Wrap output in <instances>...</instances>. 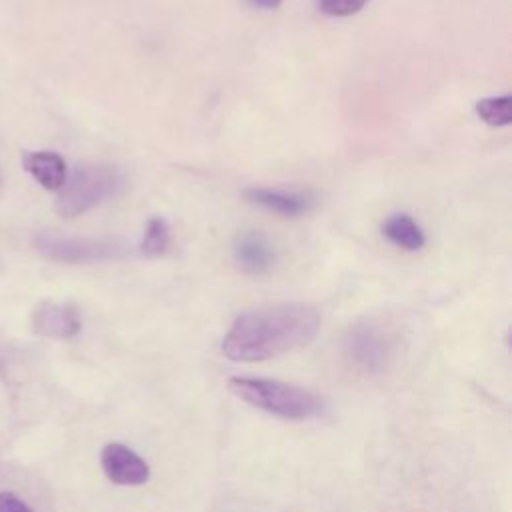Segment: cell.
I'll list each match as a JSON object with an SVG mask.
<instances>
[{"label":"cell","mask_w":512,"mask_h":512,"mask_svg":"<svg viewBox=\"0 0 512 512\" xmlns=\"http://www.w3.org/2000/svg\"><path fill=\"white\" fill-rule=\"evenodd\" d=\"M320 328L310 304L282 302L242 312L222 340V354L234 362H262L306 346Z\"/></svg>","instance_id":"cell-1"},{"label":"cell","mask_w":512,"mask_h":512,"mask_svg":"<svg viewBox=\"0 0 512 512\" xmlns=\"http://www.w3.org/2000/svg\"><path fill=\"white\" fill-rule=\"evenodd\" d=\"M228 390L244 404L286 420H308L326 410V402L320 394L280 380L230 376Z\"/></svg>","instance_id":"cell-2"},{"label":"cell","mask_w":512,"mask_h":512,"mask_svg":"<svg viewBox=\"0 0 512 512\" xmlns=\"http://www.w3.org/2000/svg\"><path fill=\"white\" fill-rule=\"evenodd\" d=\"M126 188V176L112 164H78L72 176H66L58 190L56 212L62 218H76L90 208L120 196Z\"/></svg>","instance_id":"cell-3"},{"label":"cell","mask_w":512,"mask_h":512,"mask_svg":"<svg viewBox=\"0 0 512 512\" xmlns=\"http://www.w3.org/2000/svg\"><path fill=\"white\" fill-rule=\"evenodd\" d=\"M392 352L390 334L376 322L364 320L354 326L344 336V356L348 362L362 372H378L384 368Z\"/></svg>","instance_id":"cell-4"},{"label":"cell","mask_w":512,"mask_h":512,"mask_svg":"<svg viewBox=\"0 0 512 512\" xmlns=\"http://www.w3.org/2000/svg\"><path fill=\"white\" fill-rule=\"evenodd\" d=\"M38 250L50 260L82 264V262H98L120 256L122 248L110 240H94V238H62L54 234H42L36 238Z\"/></svg>","instance_id":"cell-5"},{"label":"cell","mask_w":512,"mask_h":512,"mask_svg":"<svg viewBox=\"0 0 512 512\" xmlns=\"http://www.w3.org/2000/svg\"><path fill=\"white\" fill-rule=\"evenodd\" d=\"M100 464L106 478L120 486H140L150 478L146 460L120 442H110L102 448Z\"/></svg>","instance_id":"cell-6"},{"label":"cell","mask_w":512,"mask_h":512,"mask_svg":"<svg viewBox=\"0 0 512 512\" xmlns=\"http://www.w3.org/2000/svg\"><path fill=\"white\" fill-rule=\"evenodd\" d=\"M32 328L44 338L66 340L80 332L82 318L74 304L68 302H40L32 312Z\"/></svg>","instance_id":"cell-7"},{"label":"cell","mask_w":512,"mask_h":512,"mask_svg":"<svg viewBox=\"0 0 512 512\" xmlns=\"http://www.w3.org/2000/svg\"><path fill=\"white\" fill-rule=\"evenodd\" d=\"M244 196L248 202L270 210L274 214H280L284 218H296L314 208V196L306 192H294V190H282V188H248L244 190Z\"/></svg>","instance_id":"cell-8"},{"label":"cell","mask_w":512,"mask_h":512,"mask_svg":"<svg viewBox=\"0 0 512 512\" xmlns=\"http://www.w3.org/2000/svg\"><path fill=\"white\" fill-rule=\"evenodd\" d=\"M234 260L246 274H264L276 262V252L260 232H242L234 242Z\"/></svg>","instance_id":"cell-9"},{"label":"cell","mask_w":512,"mask_h":512,"mask_svg":"<svg viewBox=\"0 0 512 512\" xmlns=\"http://www.w3.org/2000/svg\"><path fill=\"white\" fill-rule=\"evenodd\" d=\"M22 168L50 192H58L68 176L66 162L60 154L50 150H30L22 154Z\"/></svg>","instance_id":"cell-10"},{"label":"cell","mask_w":512,"mask_h":512,"mask_svg":"<svg viewBox=\"0 0 512 512\" xmlns=\"http://www.w3.org/2000/svg\"><path fill=\"white\" fill-rule=\"evenodd\" d=\"M382 234L398 248L414 252L426 244L422 228L408 214H392L382 224Z\"/></svg>","instance_id":"cell-11"},{"label":"cell","mask_w":512,"mask_h":512,"mask_svg":"<svg viewBox=\"0 0 512 512\" xmlns=\"http://www.w3.org/2000/svg\"><path fill=\"white\" fill-rule=\"evenodd\" d=\"M476 114L490 126H506L512 122V96L482 98L476 102Z\"/></svg>","instance_id":"cell-12"},{"label":"cell","mask_w":512,"mask_h":512,"mask_svg":"<svg viewBox=\"0 0 512 512\" xmlns=\"http://www.w3.org/2000/svg\"><path fill=\"white\" fill-rule=\"evenodd\" d=\"M170 246V228L166 224L164 218L154 216L148 220L146 230H144V238H142V252L146 256H160L168 250Z\"/></svg>","instance_id":"cell-13"},{"label":"cell","mask_w":512,"mask_h":512,"mask_svg":"<svg viewBox=\"0 0 512 512\" xmlns=\"http://www.w3.org/2000/svg\"><path fill=\"white\" fill-rule=\"evenodd\" d=\"M368 0H318V8L328 16L356 14Z\"/></svg>","instance_id":"cell-14"},{"label":"cell","mask_w":512,"mask_h":512,"mask_svg":"<svg viewBox=\"0 0 512 512\" xmlns=\"http://www.w3.org/2000/svg\"><path fill=\"white\" fill-rule=\"evenodd\" d=\"M0 512H32V508L12 492H0Z\"/></svg>","instance_id":"cell-15"},{"label":"cell","mask_w":512,"mask_h":512,"mask_svg":"<svg viewBox=\"0 0 512 512\" xmlns=\"http://www.w3.org/2000/svg\"><path fill=\"white\" fill-rule=\"evenodd\" d=\"M252 4L260 6V8H276L282 0H250Z\"/></svg>","instance_id":"cell-16"}]
</instances>
